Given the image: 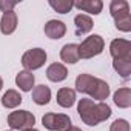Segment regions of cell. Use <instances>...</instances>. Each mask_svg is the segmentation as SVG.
I'll return each mask as SVG.
<instances>
[{
	"instance_id": "cell-1",
	"label": "cell",
	"mask_w": 131,
	"mask_h": 131,
	"mask_svg": "<svg viewBox=\"0 0 131 131\" xmlns=\"http://www.w3.org/2000/svg\"><path fill=\"white\" fill-rule=\"evenodd\" d=\"M77 111L83 123L90 126H96L100 122L106 120L111 116V108L105 102H94L93 99H80L77 105Z\"/></svg>"
},
{
	"instance_id": "cell-2",
	"label": "cell",
	"mask_w": 131,
	"mask_h": 131,
	"mask_svg": "<svg viewBox=\"0 0 131 131\" xmlns=\"http://www.w3.org/2000/svg\"><path fill=\"white\" fill-rule=\"evenodd\" d=\"M105 48V42L99 34H93L86 37L80 45H79V57L80 59H93L99 54H102Z\"/></svg>"
},
{
	"instance_id": "cell-3",
	"label": "cell",
	"mask_w": 131,
	"mask_h": 131,
	"mask_svg": "<svg viewBox=\"0 0 131 131\" xmlns=\"http://www.w3.org/2000/svg\"><path fill=\"white\" fill-rule=\"evenodd\" d=\"M34 123H36V117L29 111L19 110V111H13L8 116V125L13 129H22V131L29 129V128H34Z\"/></svg>"
},
{
	"instance_id": "cell-4",
	"label": "cell",
	"mask_w": 131,
	"mask_h": 131,
	"mask_svg": "<svg viewBox=\"0 0 131 131\" xmlns=\"http://www.w3.org/2000/svg\"><path fill=\"white\" fill-rule=\"evenodd\" d=\"M42 125L49 131H67L70 126H73L70 116L56 113H46L42 117Z\"/></svg>"
},
{
	"instance_id": "cell-5",
	"label": "cell",
	"mask_w": 131,
	"mask_h": 131,
	"mask_svg": "<svg viewBox=\"0 0 131 131\" xmlns=\"http://www.w3.org/2000/svg\"><path fill=\"white\" fill-rule=\"evenodd\" d=\"M46 62V52L42 48H32L28 49L23 56H22V65L25 67L26 71H34L42 68Z\"/></svg>"
},
{
	"instance_id": "cell-6",
	"label": "cell",
	"mask_w": 131,
	"mask_h": 131,
	"mask_svg": "<svg viewBox=\"0 0 131 131\" xmlns=\"http://www.w3.org/2000/svg\"><path fill=\"white\" fill-rule=\"evenodd\" d=\"M110 54L114 60H129L131 62V42L125 39H114L110 45Z\"/></svg>"
},
{
	"instance_id": "cell-7",
	"label": "cell",
	"mask_w": 131,
	"mask_h": 131,
	"mask_svg": "<svg viewBox=\"0 0 131 131\" xmlns=\"http://www.w3.org/2000/svg\"><path fill=\"white\" fill-rule=\"evenodd\" d=\"M65 32H67V25L62 20H49L45 23V34L49 39L59 40L65 36Z\"/></svg>"
},
{
	"instance_id": "cell-8",
	"label": "cell",
	"mask_w": 131,
	"mask_h": 131,
	"mask_svg": "<svg viewBox=\"0 0 131 131\" xmlns=\"http://www.w3.org/2000/svg\"><path fill=\"white\" fill-rule=\"evenodd\" d=\"M96 82H97V77L91 74H79L76 79V91L83 93V94H91Z\"/></svg>"
},
{
	"instance_id": "cell-9",
	"label": "cell",
	"mask_w": 131,
	"mask_h": 131,
	"mask_svg": "<svg viewBox=\"0 0 131 131\" xmlns=\"http://www.w3.org/2000/svg\"><path fill=\"white\" fill-rule=\"evenodd\" d=\"M46 77L51 82H56V83L57 82H63L68 77V70L62 63H51L46 68Z\"/></svg>"
},
{
	"instance_id": "cell-10",
	"label": "cell",
	"mask_w": 131,
	"mask_h": 131,
	"mask_svg": "<svg viewBox=\"0 0 131 131\" xmlns=\"http://www.w3.org/2000/svg\"><path fill=\"white\" fill-rule=\"evenodd\" d=\"M16 28H17V14L14 11L3 13L2 20H0V31L5 36H9L16 31Z\"/></svg>"
},
{
	"instance_id": "cell-11",
	"label": "cell",
	"mask_w": 131,
	"mask_h": 131,
	"mask_svg": "<svg viewBox=\"0 0 131 131\" xmlns=\"http://www.w3.org/2000/svg\"><path fill=\"white\" fill-rule=\"evenodd\" d=\"M74 6L80 11L97 16L102 13L103 3H102V0H80V2H74Z\"/></svg>"
},
{
	"instance_id": "cell-12",
	"label": "cell",
	"mask_w": 131,
	"mask_h": 131,
	"mask_svg": "<svg viewBox=\"0 0 131 131\" xmlns=\"http://www.w3.org/2000/svg\"><path fill=\"white\" fill-rule=\"evenodd\" d=\"M74 25H76V36H83L90 32L94 26L93 19L86 14H77L74 17Z\"/></svg>"
},
{
	"instance_id": "cell-13",
	"label": "cell",
	"mask_w": 131,
	"mask_h": 131,
	"mask_svg": "<svg viewBox=\"0 0 131 131\" xmlns=\"http://www.w3.org/2000/svg\"><path fill=\"white\" fill-rule=\"evenodd\" d=\"M60 59L65 63H77L79 62V45L76 43H67L60 51Z\"/></svg>"
},
{
	"instance_id": "cell-14",
	"label": "cell",
	"mask_w": 131,
	"mask_h": 131,
	"mask_svg": "<svg viewBox=\"0 0 131 131\" xmlns=\"http://www.w3.org/2000/svg\"><path fill=\"white\" fill-rule=\"evenodd\" d=\"M76 102V91L71 88H60L57 91V103L62 108H71Z\"/></svg>"
},
{
	"instance_id": "cell-15",
	"label": "cell",
	"mask_w": 131,
	"mask_h": 131,
	"mask_svg": "<svg viewBox=\"0 0 131 131\" xmlns=\"http://www.w3.org/2000/svg\"><path fill=\"white\" fill-rule=\"evenodd\" d=\"M34 80H36L34 74H32L31 71H26V70L20 71V73L16 76V83H17V86H19L22 91H25V93H28V91L32 90Z\"/></svg>"
},
{
	"instance_id": "cell-16",
	"label": "cell",
	"mask_w": 131,
	"mask_h": 131,
	"mask_svg": "<svg viewBox=\"0 0 131 131\" xmlns=\"http://www.w3.org/2000/svg\"><path fill=\"white\" fill-rule=\"evenodd\" d=\"M113 100H114V103H116L119 108H129V106H131V90H129L128 86L119 88V90L114 93Z\"/></svg>"
},
{
	"instance_id": "cell-17",
	"label": "cell",
	"mask_w": 131,
	"mask_h": 131,
	"mask_svg": "<svg viewBox=\"0 0 131 131\" xmlns=\"http://www.w3.org/2000/svg\"><path fill=\"white\" fill-rule=\"evenodd\" d=\"M32 100L37 105H46L51 100V90L46 85H39L32 90Z\"/></svg>"
},
{
	"instance_id": "cell-18",
	"label": "cell",
	"mask_w": 131,
	"mask_h": 131,
	"mask_svg": "<svg viewBox=\"0 0 131 131\" xmlns=\"http://www.w3.org/2000/svg\"><path fill=\"white\" fill-rule=\"evenodd\" d=\"M90 96H91V99H94V100L103 102V100L110 96V85H108L105 80L97 79V82H96V85H94V90H93V93H91Z\"/></svg>"
},
{
	"instance_id": "cell-19",
	"label": "cell",
	"mask_w": 131,
	"mask_h": 131,
	"mask_svg": "<svg viewBox=\"0 0 131 131\" xmlns=\"http://www.w3.org/2000/svg\"><path fill=\"white\" fill-rule=\"evenodd\" d=\"M22 96H20V93H17L16 90H8L5 94H3V97H2V105L5 106V108H9V110H13V108H17L20 103H22Z\"/></svg>"
},
{
	"instance_id": "cell-20",
	"label": "cell",
	"mask_w": 131,
	"mask_h": 131,
	"mask_svg": "<svg viewBox=\"0 0 131 131\" xmlns=\"http://www.w3.org/2000/svg\"><path fill=\"white\" fill-rule=\"evenodd\" d=\"M110 14L113 19H117L120 16L129 14V5L125 0H113L110 3Z\"/></svg>"
},
{
	"instance_id": "cell-21",
	"label": "cell",
	"mask_w": 131,
	"mask_h": 131,
	"mask_svg": "<svg viewBox=\"0 0 131 131\" xmlns=\"http://www.w3.org/2000/svg\"><path fill=\"white\" fill-rule=\"evenodd\" d=\"M49 6L54 11L60 13V14H67V13H70L74 8V2H73V0H57V2H56V0H51Z\"/></svg>"
},
{
	"instance_id": "cell-22",
	"label": "cell",
	"mask_w": 131,
	"mask_h": 131,
	"mask_svg": "<svg viewBox=\"0 0 131 131\" xmlns=\"http://www.w3.org/2000/svg\"><path fill=\"white\" fill-rule=\"evenodd\" d=\"M113 68L123 79H128L131 74V62L129 60H113Z\"/></svg>"
},
{
	"instance_id": "cell-23",
	"label": "cell",
	"mask_w": 131,
	"mask_h": 131,
	"mask_svg": "<svg viewBox=\"0 0 131 131\" xmlns=\"http://www.w3.org/2000/svg\"><path fill=\"white\" fill-rule=\"evenodd\" d=\"M114 25L119 31L129 32L131 31V14H125V16H120V17L114 19Z\"/></svg>"
},
{
	"instance_id": "cell-24",
	"label": "cell",
	"mask_w": 131,
	"mask_h": 131,
	"mask_svg": "<svg viewBox=\"0 0 131 131\" xmlns=\"http://www.w3.org/2000/svg\"><path fill=\"white\" fill-rule=\"evenodd\" d=\"M110 131H129V123L125 119H116L111 123Z\"/></svg>"
},
{
	"instance_id": "cell-25",
	"label": "cell",
	"mask_w": 131,
	"mask_h": 131,
	"mask_svg": "<svg viewBox=\"0 0 131 131\" xmlns=\"http://www.w3.org/2000/svg\"><path fill=\"white\" fill-rule=\"evenodd\" d=\"M17 2H13V0H0V11L2 13H9L16 8Z\"/></svg>"
},
{
	"instance_id": "cell-26",
	"label": "cell",
	"mask_w": 131,
	"mask_h": 131,
	"mask_svg": "<svg viewBox=\"0 0 131 131\" xmlns=\"http://www.w3.org/2000/svg\"><path fill=\"white\" fill-rule=\"evenodd\" d=\"M2 88H3V79L0 77V90H2Z\"/></svg>"
},
{
	"instance_id": "cell-27",
	"label": "cell",
	"mask_w": 131,
	"mask_h": 131,
	"mask_svg": "<svg viewBox=\"0 0 131 131\" xmlns=\"http://www.w3.org/2000/svg\"><path fill=\"white\" fill-rule=\"evenodd\" d=\"M23 131H39V129H36V128H29V129H23Z\"/></svg>"
}]
</instances>
